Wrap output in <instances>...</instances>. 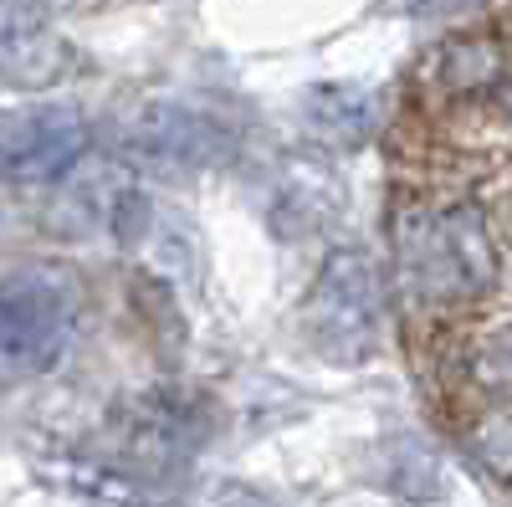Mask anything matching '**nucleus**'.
Wrapping results in <instances>:
<instances>
[{
  "mask_svg": "<svg viewBox=\"0 0 512 507\" xmlns=\"http://www.w3.org/2000/svg\"><path fill=\"white\" fill-rule=\"evenodd\" d=\"M72 338L67 292L47 277H11L6 287V364L11 374H41Z\"/></svg>",
  "mask_w": 512,
  "mask_h": 507,
  "instance_id": "nucleus-3",
  "label": "nucleus"
},
{
  "mask_svg": "<svg viewBox=\"0 0 512 507\" xmlns=\"http://www.w3.org/2000/svg\"><path fill=\"white\" fill-rule=\"evenodd\" d=\"M415 11H446V6H461V0H410Z\"/></svg>",
  "mask_w": 512,
  "mask_h": 507,
  "instance_id": "nucleus-6",
  "label": "nucleus"
},
{
  "mask_svg": "<svg viewBox=\"0 0 512 507\" xmlns=\"http://www.w3.org/2000/svg\"><path fill=\"white\" fill-rule=\"evenodd\" d=\"M400 272L420 303L477 298L497 277L487 221L472 205H420L405 210L400 226Z\"/></svg>",
  "mask_w": 512,
  "mask_h": 507,
  "instance_id": "nucleus-1",
  "label": "nucleus"
},
{
  "mask_svg": "<svg viewBox=\"0 0 512 507\" xmlns=\"http://www.w3.org/2000/svg\"><path fill=\"white\" fill-rule=\"evenodd\" d=\"M82 154H88V123L67 108L16 113L6 129V169L16 185L62 180L67 169H77Z\"/></svg>",
  "mask_w": 512,
  "mask_h": 507,
  "instance_id": "nucleus-4",
  "label": "nucleus"
},
{
  "mask_svg": "<svg viewBox=\"0 0 512 507\" xmlns=\"http://www.w3.org/2000/svg\"><path fill=\"white\" fill-rule=\"evenodd\" d=\"M303 328L313 338V349L328 359H364L379 344L384 328V287L379 267L364 251H333L323 262L308 303H303Z\"/></svg>",
  "mask_w": 512,
  "mask_h": 507,
  "instance_id": "nucleus-2",
  "label": "nucleus"
},
{
  "mask_svg": "<svg viewBox=\"0 0 512 507\" xmlns=\"http://www.w3.org/2000/svg\"><path fill=\"white\" fill-rule=\"evenodd\" d=\"M507 108H512V93H507Z\"/></svg>",
  "mask_w": 512,
  "mask_h": 507,
  "instance_id": "nucleus-7",
  "label": "nucleus"
},
{
  "mask_svg": "<svg viewBox=\"0 0 512 507\" xmlns=\"http://www.w3.org/2000/svg\"><path fill=\"white\" fill-rule=\"evenodd\" d=\"M308 123L323 134V139H338V144H359L374 123V108L364 93L354 88H318L308 98Z\"/></svg>",
  "mask_w": 512,
  "mask_h": 507,
  "instance_id": "nucleus-5",
  "label": "nucleus"
}]
</instances>
